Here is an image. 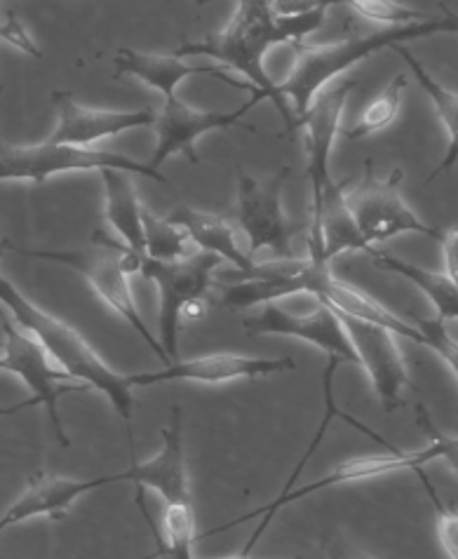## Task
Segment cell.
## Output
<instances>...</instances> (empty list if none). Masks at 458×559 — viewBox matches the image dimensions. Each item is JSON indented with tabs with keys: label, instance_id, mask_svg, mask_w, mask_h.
Returning a JSON list of instances; mask_svg holds the SVG:
<instances>
[{
	"label": "cell",
	"instance_id": "cell-1",
	"mask_svg": "<svg viewBox=\"0 0 458 559\" xmlns=\"http://www.w3.org/2000/svg\"><path fill=\"white\" fill-rule=\"evenodd\" d=\"M325 12L327 8H318L304 14H294V17H280V14L273 12L271 0H238V8H235L231 22L219 34L202 40H186L172 55H204L243 73L255 83V90L263 92L266 99L275 102L290 136H296L294 116L290 106L280 97L278 85L266 73L263 59L275 45L304 43V38L322 24Z\"/></svg>",
	"mask_w": 458,
	"mask_h": 559
},
{
	"label": "cell",
	"instance_id": "cell-2",
	"mask_svg": "<svg viewBox=\"0 0 458 559\" xmlns=\"http://www.w3.org/2000/svg\"><path fill=\"white\" fill-rule=\"evenodd\" d=\"M0 304L10 310L14 324L34 338L71 381H78L81 388H92V391L108 397L118 416L130 428L134 402L128 374H118L116 369H110L99 353L69 322L55 318L52 313H47V310L26 299L3 275H0Z\"/></svg>",
	"mask_w": 458,
	"mask_h": 559
},
{
	"label": "cell",
	"instance_id": "cell-3",
	"mask_svg": "<svg viewBox=\"0 0 458 559\" xmlns=\"http://www.w3.org/2000/svg\"><path fill=\"white\" fill-rule=\"evenodd\" d=\"M456 31H458L456 14L445 10V14H439V17H428L409 26L384 28L367 36L343 38L329 45H306V43L292 45L294 67L287 75V81L278 85V92L282 99L284 97L292 99L290 111L296 122V132H298V120L304 118L308 104L315 99L318 92L327 87L329 81H334L339 73L351 71L353 67L360 64L362 59L374 57L376 52L390 50L392 45L431 38L437 34H456Z\"/></svg>",
	"mask_w": 458,
	"mask_h": 559
},
{
	"label": "cell",
	"instance_id": "cell-4",
	"mask_svg": "<svg viewBox=\"0 0 458 559\" xmlns=\"http://www.w3.org/2000/svg\"><path fill=\"white\" fill-rule=\"evenodd\" d=\"M3 247L10 252H17L31 259L55 261V263H61V266H69L81 273L87 280V285L94 289V294H97L110 310H116L122 320H128L132 324V330L146 341V346L161 357L163 365L165 367L172 365L167 353L161 346V341H157V336H153L144 318L139 316L134 297H132L130 277L139 275L141 261L146 257L134 254L120 240L108 238L102 230L94 233L90 247H83V250L43 252V250H20V247H12V245H3Z\"/></svg>",
	"mask_w": 458,
	"mask_h": 559
},
{
	"label": "cell",
	"instance_id": "cell-5",
	"mask_svg": "<svg viewBox=\"0 0 458 559\" xmlns=\"http://www.w3.org/2000/svg\"><path fill=\"white\" fill-rule=\"evenodd\" d=\"M456 447H458L456 438H447V435H442V432H433V442L428 447H423V449H414V452H400V449H392L390 454L357 456V459H351V461H343L331 473L322 475L320 479H315V483H310L306 487H298V489H290L284 493H278L271 503H266V506L251 510V512H245V515L231 520L224 526H214V530L200 534L198 538H208V536H214V534L231 530V526H235V524H243V522L261 518V524L257 526L255 534L249 536L247 546L240 552V555L249 557L251 550H255V546L259 543V538L263 536V532L268 530V526H271L273 518L284 506H292L294 501L306 499V496L320 493V491L334 489V487L367 483V479H376V477L392 475V473H400V471H412L414 473V471L425 468V465L433 463V461H439V459H449L451 465H456Z\"/></svg>",
	"mask_w": 458,
	"mask_h": 559
},
{
	"label": "cell",
	"instance_id": "cell-6",
	"mask_svg": "<svg viewBox=\"0 0 458 559\" xmlns=\"http://www.w3.org/2000/svg\"><path fill=\"white\" fill-rule=\"evenodd\" d=\"M219 263L221 259L210 252L177 261H155L149 257L141 261L139 275L151 280L157 287V297H161V304H157V341H161L172 362L179 353L181 320L204 299Z\"/></svg>",
	"mask_w": 458,
	"mask_h": 559
},
{
	"label": "cell",
	"instance_id": "cell-7",
	"mask_svg": "<svg viewBox=\"0 0 458 559\" xmlns=\"http://www.w3.org/2000/svg\"><path fill=\"white\" fill-rule=\"evenodd\" d=\"M104 167L125 169L130 175L149 177L157 183H169L167 177L149 163H137L134 158L110 151L81 148V146H61L52 142H43L36 146H8L0 144V181H31L43 183L59 175L73 173H99Z\"/></svg>",
	"mask_w": 458,
	"mask_h": 559
},
{
	"label": "cell",
	"instance_id": "cell-8",
	"mask_svg": "<svg viewBox=\"0 0 458 559\" xmlns=\"http://www.w3.org/2000/svg\"><path fill=\"white\" fill-rule=\"evenodd\" d=\"M402 169L395 167L386 179H378L374 175L372 160H367L365 177L353 189H349V183H345L343 200L349 205L362 240L369 247H374V242H386L395 236H404V233H419V236H428L435 240L442 236V226L423 224L412 207L407 205V200L402 198Z\"/></svg>",
	"mask_w": 458,
	"mask_h": 559
},
{
	"label": "cell",
	"instance_id": "cell-9",
	"mask_svg": "<svg viewBox=\"0 0 458 559\" xmlns=\"http://www.w3.org/2000/svg\"><path fill=\"white\" fill-rule=\"evenodd\" d=\"M287 177L290 167H280L268 179H255L245 169H238V226L247 236L251 254L271 250L275 259H294L292 240L298 226L290 224L282 210Z\"/></svg>",
	"mask_w": 458,
	"mask_h": 559
},
{
	"label": "cell",
	"instance_id": "cell-10",
	"mask_svg": "<svg viewBox=\"0 0 458 559\" xmlns=\"http://www.w3.org/2000/svg\"><path fill=\"white\" fill-rule=\"evenodd\" d=\"M257 95L247 99L243 106L235 108V111H198V108H191L188 104H184L177 97L165 99L161 111H155V151L153 158L149 163V167L157 169L172 155H186L191 163H198L196 155V139H200L202 134L214 132V130H231L235 126H243V118L255 108L259 102L266 99L263 92L255 90ZM161 173V169H157Z\"/></svg>",
	"mask_w": 458,
	"mask_h": 559
},
{
	"label": "cell",
	"instance_id": "cell-11",
	"mask_svg": "<svg viewBox=\"0 0 458 559\" xmlns=\"http://www.w3.org/2000/svg\"><path fill=\"white\" fill-rule=\"evenodd\" d=\"M296 369L294 357H251L240 353H210L193 357V360L172 362L161 371H149V374H128V383L137 385H155L169 381H188V383H204L219 385L231 381H251V379H268L278 374H287Z\"/></svg>",
	"mask_w": 458,
	"mask_h": 559
},
{
	"label": "cell",
	"instance_id": "cell-12",
	"mask_svg": "<svg viewBox=\"0 0 458 559\" xmlns=\"http://www.w3.org/2000/svg\"><path fill=\"white\" fill-rule=\"evenodd\" d=\"M339 318L355 348L357 365L369 374L374 393L378 402H381L384 412L392 414L395 409L404 407L402 391L412 385V379H409V369L398 348V341H395V334L372 322H362L349 316Z\"/></svg>",
	"mask_w": 458,
	"mask_h": 559
},
{
	"label": "cell",
	"instance_id": "cell-13",
	"mask_svg": "<svg viewBox=\"0 0 458 559\" xmlns=\"http://www.w3.org/2000/svg\"><path fill=\"white\" fill-rule=\"evenodd\" d=\"M245 330L249 336L275 334L302 338L306 344L320 348L327 355V360H334L339 365H357L355 348L343 330L341 318L322 301H318V308L308 316H292L275 304H263L259 316L245 320Z\"/></svg>",
	"mask_w": 458,
	"mask_h": 559
},
{
	"label": "cell",
	"instance_id": "cell-14",
	"mask_svg": "<svg viewBox=\"0 0 458 559\" xmlns=\"http://www.w3.org/2000/svg\"><path fill=\"white\" fill-rule=\"evenodd\" d=\"M3 336L5 344L0 346V350H3V369L12 371L14 377L24 381L28 391L47 409L57 440L69 447L71 440L67 438L59 418V395L64 393L61 383L73 385L71 379L59 367H52V360L47 357V353L26 332H22L17 324L3 320Z\"/></svg>",
	"mask_w": 458,
	"mask_h": 559
},
{
	"label": "cell",
	"instance_id": "cell-15",
	"mask_svg": "<svg viewBox=\"0 0 458 559\" xmlns=\"http://www.w3.org/2000/svg\"><path fill=\"white\" fill-rule=\"evenodd\" d=\"M52 106L57 111V128L47 142L61 146L90 148L102 139L149 128L155 120V108L151 106L137 108V111H102V108L83 106L71 92H55Z\"/></svg>",
	"mask_w": 458,
	"mask_h": 559
},
{
	"label": "cell",
	"instance_id": "cell-16",
	"mask_svg": "<svg viewBox=\"0 0 458 559\" xmlns=\"http://www.w3.org/2000/svg\"><path fill=\"white\" fill-rule=\"evenodd\" d=\"M355 90V81H343L337 87H325L315 95L308 104L304 118L298 120V130H306V165H308V179L313 186V203L310 216L320 210L322 195L329 189V155L334 136L341 130V116L345 99Z\"/></svg>",
	"mask_w": 458,
	"mask_h": 559
},
{
	"label": "cell",
	"instance_id": "cell-17",
	"mask_svg": "<svg viewBox=\"0 0 458 559\" xmlns=\"http://www.w3.org/2000/svg\"><path fill=\"white\" fill-rule=\"evenodd\" d=\"M118 483H125V473L104 475L94 479H69L38 471L28 477L26 489L22 491L20 499L5 510L3 518H0V534L10 530V526H17L34 518H64L81 496Z\"/></svg>",
	"mask_w": 458,
	"mask_h": 559
},
{
	"label": "cell",
	"instance_id": "cell-18",
	"mask_svg": "<svg viewBox=\"0 0 458 559\" xmlns=\"http://www.w3.org/2000/svg\"><path fill=\"white\" fill-rule=\"evenodd\" d=\"M181 407H172L169 426L161 430L163 449L153 459L139 463L134 461L130 471H125V483H134L139 491L153 489L165 506L193 503L191 485H188L186 468V449H184V430H181Z\"/></svg>",
	"mask_w": 458,
	"mask_h": 559
},
{
	"label": "cell",
	"instance_id": "cell-19",
	"mask_svg": "<svg viewBox=\"0 0 458 559\" xmlns=\"http://www.w3.org/2000/svg\"><path fill=\"white\" fill-rule=\"evenodd\" d=\"M308 294H313L318 301L327 304L331 310H337L339 316H349L362 322L378 324V328L392 332L395 336H404L409 341H414V344L428 348V338H425V334L416 328V322L414 324L407 322V318L395 316L392 310L372 299L367 292L357 289L351 283H343V280H339L334 273H331L329 263L318 266V271H315Z\"/></svg>",
	"mask_w": 458,
	"mask_h": 559
},
{
	"label": "cell",
	"instance_id": "cell-20",
	"mask_svg": "<svg viewBox=\"0 0 458 559\" xmlns=\"http://www.w3.org/2000/svg\"><path fill=\"white\" fill-rule=\"evenodd\" d=\"M104 183V219L118 233L120 242L139 257L144 252V222H141V210L137 186L132 175L125 169L104 167L97 173Z\"/></svg>",
	"mask_w": 458,
	"mask_h": 559
},
{
	"label": "cell",
	"instance_id": "cell-21",
	"mask_svg": "<svg viewBox=\"0 0 458 559\" xmlns=\"http://www.w3.org/2000/svg\"><path fill=\"white\" fill-rule=\"evenodd\" d=\"M167 219L184 230L188 242H196L200 252H210L219 257L221 261H231L235 271L249 273L257 266V261H251L238 245V236H235V226L226 219V216L198 212L193 207H177Z\"/></svg>",
	"mask_w": 458,
	"mask_h": 559
},
{
	"label": "cell",
	"instance_id": "cell-22",
	"mask_svg": "<svg viewBox=\"0 0 458 559\" xmlns=\"http://www.w3.org/2000/svg\"><path fill=\"white\" fill-rule=\"evenodd\" d=\"M116 78L130 75L137 81L146 83L149 87L157 90L165 99L177 97V87L191 75H214L216 67H191L184 64L181 57L175 55H151V52H137L130 48H120L114 57Z\"/></svg>",
	"mask_w": 458,
	"mask_h": 559
},
{
	"label": "cell",
	"instance_id": "cell-23",
	"mask_svg": "<svg viewBox=\"0 0 458 559\" xmlns=\"http://www.w3.org/2000/svg\"><path fill=\"white\" fill-rule=\"evenodd\" d=\"M369 259L374 261L376 269H381L386 273H395L407 277L409 283L416 285L425 297L431 299L435 306V318L439 320H456L458 318V283L454 277H449L445 271L435 273V271H425L421 266H414V263L402 261L398 257H392L384 250H374V247H367Z\"/></svg>",
	"mask_w": 458,
	"mask_h": 559
},
{
	"label": "cell",
	"instance_id": "cell-24",
	"mask_svg": "<svg viewBox=\"0 0 458 559\" xmlns=\"http://www.w3.org/2000/svg\"><path fill=\"white\" fill-rule=\"evenodd\" d=\"M390 50L398 52L407 61V67L412 69V73H414V78L419 81L421 90L431 97L435 114H437L442 128H445L447 139H449V151L445 155V160H442L435 167V173L428 179H425V183H431L435 177H439L442 173H447V169H451L456 165V160H458V95H456L454 90H447L445 85L437 83L435 78L428 71H425V67L421 64V61L412 55V50L404 48V45H392Z\"/></svg>",
	"mask_w": 458,
	"mask_h": 559
},
{
	"label": "cell",
	"instance_id": "cell-25",
	"mask_svg": "<svg viewBox=\"0 0 458 559\" xmlns=\"http://www.w3.org/2000/svg\"><path fill=\"white\" fill-rule=\"evenodd\" d=\"M404 92H407V75L398 73L388 83V87L381 92V95L374 97V102L365 108V111H362L360 120L355 122V128L345 130L343 136L351 139V142H357V139H365L369 134H376V132L390 128L395 118H398V114H400Z\"/></svg>",
	"mask_w": 458,
	"mask_h": 559
},
{
	"label": "cell",
	"instance_id": "cell-26",
	"mask_svg": "<svg viewBox=\"0 0 458 559\" xmlns=\"http://www.w3.org/2000/svg\"><path fill=\"white\" fill-rule=\"evenodd\" d=\"M141 222H144V252L149 259L177 261L188 257V238L179 226L169 219H161V216H155L146 207L141 210Z\"/></svg>",
	"mask_w": 458,
	"mask_h": 559
},
{
	"label": "cell",
	"instance_id": "cell-27",
	"mask_svg": "<svg viewBox=\"0 0 458 559\" xmlns=\"http://www.w3.org/2000/svg\"><path fill=\"white\" fill-rule=\"evenodd\" d=\"M331 5H345L351 8L357 17L381 24L386 28L392 26H409L428 20L431 14L419 12L414 8H407L398 0H331Z\"/></svg>",
	"mask_w": 458,
	"mask_h": 559
},
{
	"label": "cell",
	"instance_id": "cell-28",
	"mask_svg": "<svg viewBox=\"0 0 458 559\" xmlns=\"http://www.w3.org/2000/svg\"><path fill=\"white\" fill-rule=\"evenodd\" d=\"M421 479V485L425 489V493L431 496V503L435 508V518H437V538L439 546L445 550V555L449 559H458V515H456V506L454 503H445L439 499V493L435 491V487L431 485L428 475L423 473V468L414 471Z\"/></svg>",
	"mask_w": 458,
	"mask_h": 559
},
{
	"label": "cell",
	"instance_id": "cell-29",
	"mask_svg": "<svg viewBox=\"0 0 458 559\" xmlns=\"http://www.w3.org/2000/svg\"><path fill=\"white\" fill-rule=\"evenodd\" d=\"M439 245H442V252H445V266H447L445 273L458 280V228L454 224L442 228Z\"/></svg>",
	"mask_w": 458,
	"mask_h": 559
},
{
	"label": "cell",
	"instance_id": "cell-30",
	"mask_svg": "<svg viewBox=\"0 0 458 559\" xmlns=\"http://www.w3.org/2000/svg\"><path fill=\"white\" fill-rule=\"evenodd\" d=\"M334 559H376V557H372L369 552L360 550L355 546H341L334 550Z\"/></svg>",
	"mask_w": 458,
	"mask_h": 559
},
{
	"label": "cell",
	"instance_id": "cell-31",
	"mask_svg": "<svg viewBox=\"0 0 458 559\" xmlns=\"http://www.w3.org/2000/svg\"><path fill=\"white\" fill-rule=\"evenodd\" d=\"M40 402L36 397H31L26 402H20V405H12V407H0V416H10V414H20L24 409H31V407H38Z\"/></svg>",
	"mask_w": 458,
	"mask_h": 559
},
{
	"label": "cell",
	"instance_id": "cell-32",
	"mask_svg": "<svg viewBox=\"0 0 458 559\" xmlns=\"http://www.w3.org/2000/svg\"><path fill=\"white\" fill-rule=\"evenodd\" d=\"M210 0H196V5H208Z\"/></svg>",
	"mask_w": 458,
	"mask_h": 559
},
{
	"label": "cell",
	"instance_id": "cell-33",
	"mask_svg": "<svg viewBox=\"0 0 458 559\" xmlns=\"http://www.w3.org/2000/svg\"><path fill=\"white\" fill-rule=\"evenodd\" d=\"M0 5H3V0H0ZM0 97H3V83H0Z\"/></svg>",
	"mask_w": 458,
	"mask_h": 559
},
{
	"label": "cell",
	"instance_id": "cell-34",
	"mask_svg": "<svg viewBox=\"0 0 458 559\" xmlns=\"http://www.w3.org/2000/svg\"><path fill=\"white\" fill-rule=\"evenodd\" d=\"M0 369H3V350H0Z\"/></svg>",
	"mask_w": 458,
	"mask_h": 559
}]
</instances>
